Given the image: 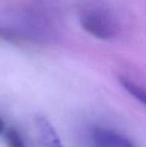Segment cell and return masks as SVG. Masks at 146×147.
<instances>
[{"instance_id": "obj_6", "label": "cell", "mask_w": 146, "mask_h": 147, "mask_svg": "<svg viewBox=\"0 0 146 147\" xmlns=\"http://www.w3.org/2000/svg\"><path fill=\"white\" fill-rule=\"evenodd\" d=\"M5 140L7 147H26V144L22 139L21 135L14 128L5 130Z\"/></svg>"}, {"instance_id": "obj_4", "label": "cell", "mask_w": 146, "mask_h": 147, "mask_svg": "<svg viewBox=\"0 0 146 147\" xmlns=\"http://www.w3.org/2000/svg\"><path fill=\"white\" fill-rule=\"evenodd\" d=\"M35 124L45 147H64L52 124L43 116L35 117Z\"/></svg>"}, {"instance_id": "obj_5", "label": "cell", "mask_w": 146, "mask_h": 147, "mask_svg": "<svg viewBox=\"0 0 146 147\" xmlns=\"http://www.w3.org/2000/svg\"><path fill=\"white\" fill-rule=\"evenodd\" d=\"M119 82L121 85L124 87L129 94L132 95L134 98H136L138 101H140L142 104L146 106V90L138 85V84L134 83L132 80L128 79L126 77H120L119 78Z\"/></svg>"}, {"instance_id": "obj_2", "label": "cell", "mask_w": 146, "mask_h": 147, "mask_svg": "<svg viewBox=\"0 0 146 147\" xmlns=\"http://www.w3.org/2000/svg\"><path fill=\"white\" fill-rule=\"evenodd\" d=\"M79 23L88 34L100 40H112L118 36L120 25L114 14L104 6L89 4L81 8Z\"/></svg>"}, {"instance_id": "obj_7", "label": "cell", "mask_w": 146, "mask_h": 147, "mask_svg": "<svg viewBox=\"0 0 146 147\" xmlns=\"http://www.w3.org/2000/svg\"><path fill=\"white\" fill-rule=\"evenodd\" d=\"M5 132V126H4V123L1 119H0V136Z\"/></svg>"}, {"instance_id": "obj_1", "label": "cell", "mask_w": 146, "mask_h": 147, "mask_svg": "<svg viewBox=\"0 0 146 147\" xmlns=\"http://www.w3.org/2000/svg\"><path fill=\"white\" fill-rule=\"evenodd\" d=\"M52 22L40 11L25 7L0 9V38L15 43L41 44L53 40Z\"/></svg>"}, {"instance_id": "obj_3", "label": "cell", "mask_w": 146, "mask_h": 147, "mask_svg": "<svg viewBox=\"0 0 146 147\" xmlns=\"http://www.w3.org/2000/svg\"><path fill=\"white\" fill-rule=\"evenodd\" d=\"M92 139L95 147H135L125 136L105 128L94 129Z\"/></svg>"}]
</instances>
